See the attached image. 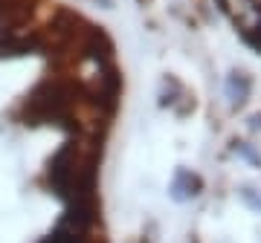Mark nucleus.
<instances>
[{
  "label": "nucleus",
  "instance_id": "1",
  "mask_svg": "<svg viewBox=\"0 0 261 243\" xmlns=\"http://www.w3.org/2000/svg\"><path fill=\"white\" fill-rule=\"evenodd\" d=\"M250 47L261 49V0H221Z\"/></svg>",
  "mask_w": 261,
  "mask_h": 243
},
{
  "label": "nucleus",
  "instance_id": "2",
  "mask_svg": "<svg viewBox=\"0 0 261 243\" xmlns=\"http://www.w3.org/2000/svg\"><path fill=\"white\" fill-rule=\"evenodd\" d=\"M200 188H203V183H200L197 174H192L189 168H177V171H174L171 186H168V191H171V200L186 203V200H192V197L200 194Z\"/></svg>",
  "mask_w": 261,
  "mask_h": 243
},
{
  "label": "nucleus",
  "instance_id": "3",
  "mask_svg": "<svg viewBox=\"0 0 261 243\" xmlns=\"http://www.w3.org/2000/svg\"><path fill=\"white\" fill-rule=\"evenodd\" d=\"M250 90H252V78L244 70H232L229 73V78H226V84H224V93L226 99H229V104L232 107H241L247 99H250Z\"/></svg>",
  "mask_w": 261,
  "mask_h": 243
},
{
  "label": "nucleus",
  "instance_id": "4",
  "mask_svg": "<svg viewBox=\"0 0 261 243\" xmlns=\"http://www.w3.org/2000/svg\"><path fill=\"white\" fill-rule=\"evenodd\" d=\"M174 96H186V90H183V84H180L174 75H166L163 78V84H160V104L163 107H174Z\"/></svg>",
  "mask_w": 261,
  "mask_h": 243
},
{
  "label": "nucleus",
  "instance_id": "5",
  "mask_svg": "<svg viewBox=\"0 0 261 243\" xmlns=\"http://www.w3.org/2000/svg\"><path fill=\"white\" fill-rule=\"evenodd\" d=\"M232 154H235V157H241V159H247V162H250V165H255V168H261V154L252 148L250 142L235 139L232 142Z\"/></svg>",
  "mask_w": 261,
  "mask_h": 243
},
{
  "label": "nucleus",
  "instance_id": "6",
  "mask_svg": "<svg viewBox=\"0 0 261 243\" xmlns=\"http://www.w3.org/2000/svg\"><path fill=\"white\" fill-rule=\"evenodd\" d=\"M238 200H241L247 208H252V211H258L261 215V191H255V188L244 186L241 191H238Z\"/></svg>",
  "mask_w": 261,
  "mask_h": 243
},
{
  "label": "nucleus",
  "instance_id": "7",
  "mask_svg": "<svg viewBox=\"0 0 261 243\" xmlns=\"http://www.w3.org/2000/svg\"><path fill=\"white\" fill-rule=\"evenodd\" d=\"M250 131H252V133H258V136H261V113H255V116L250 119Z\"/></svg>",
  "mask_w": 261,
  "mask_h": 243
}]
</instances>
